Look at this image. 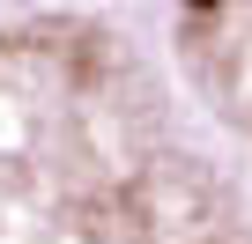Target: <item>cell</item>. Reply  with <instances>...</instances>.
I'll use <instances>...</instances> for the list:
<instances>
[{
    "label": "cell",
    "mask_w": 252,
    "mask_h": 244,
    "mask_svg": "<svg viewBox=\"0 0 252 244\" xmlns=\"http://www.w3.org/2000/svg\"><path fill=\"white\" fill-rule=\"evenodd\" d=\"M0 8H8V0H0Z\"/></svg>",
    "instance_id": "cell-3"
},
{
    "label": "cell",
    "mask_w": 252,
    "mask_h": 244,
    "mask_svg": "<svg viewBox=\"0 0 252 244\" xmlns=\"http://www.w3.org/2000/svg\"><path fill=\"white\" fill-rule=\"evenodd\" d=\"M163 67L252 170V0H134Z\"/></svg>",
    "instance_id": "cell-2"
},
{
    "label": "cell",
    "mask_w": 252,
    "mask_h": 244,
    "mask_svg": "<svg viewBox=\"0 0 252 244\" xmlns=\"http://www.w3.org/2000/svg\"><path fill=\"white\" fill-rule=\"evenodd\" d=\"M0 244H252V170L134 0L0 8Z\"/></svg>",
    "instance_id": "cell-1"
}]
</instances>
